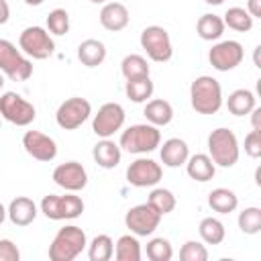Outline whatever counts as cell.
<instances>
[{"mask_svg": "<svg viewBox=\"0 0 261 261\" xmlns=\"http://www.w3.org/2000/svg\"><path fill=\"white\" fill-rule=\"evenodd\" d=\"M120 71L126 80H139V77H147L149 75V63L143 55L130 53L122 59L120 63Z\"/></svg>", "mask_w": 261, "mask_h": 261, "instance_id": "obj_29", "label": "cell"}, {"mask_svg": "<svg viewBox=\"0 0 261 261\" xmlns=\"http://www.w3.org/2000/svg\"><path fill=\"white\" fill-rule=\"evenodd\" d=\"M143 114H145V118L149 120V124L165 126V124H169L171 118H173V108H171V104H169L167 100L157 98V100H149V102H147Z\"/></svg>", "mask_w": 261, "mask_h": 261, "instance_id": "obj_23", "label": "cell"}, {"mask_svg": "<svg viewBox=\"0 0 261 261\" xmlns=\"http://www.w3.org/2000/svg\"><path fill=\"white\" fill-rule=\"evenodd\" d=\"M226 108L234 116H245L255 108V94L251 90H245V88L234 90L226 100Z\"/></svg>", "mask_w": 261, "mask_h": 261, "instance_id": "obj_25", "label": "cell"}, {"mask_svg": "<svg viewBox=\"0 0 261 261\" xmlns=\"http://www.w3.org/2000/svg\"><path fill=\"white\" fill-rule=\"evenodd\" d=\"M245 153L253 159L261 157V130H251L245 137Z\"/></svg>", "mask_w": 261, "mask_h": 261, "instance_id": "obj_38", "label": "cell"}, {"mask_svg": "<svg viewBox=\"0 0 261 261\" xmlns=\"http://www.w3.org/2000/svg\"><path fill=\"white\" fill-rule=\"evenodd\" d=\"M6 216L16 226H29L37 218V206H35V202L31 198L18 196V198H14L10 202V206L6 210Z\"/></svg>", "mask_w": 261, "mask_h": 261, "instance_id": "obj_18", "label": "cell"}, {"mask_svg": "<svg viewBox=\"0 0 261 261\" xmlns=\"http://www.w3.org/2000/svg\"><path fill=\"white\" fill-rule=\"evenodd\" d=\"M86 245H88L86 232L75 224H67L59 228L57 234L53 237L49 245V259L51 261H73L86 249Z\"/></svg>", "mask_w": 261, "mask_h": 261, "instance_id": "obj_2", "label": "cell"}, {"mask_svg": "<svg viewBox=\"0 0 261 261\" xmlns=\"http://www.w3.org/2000/svg\"><path fill=\"white\" fill-rule=\"evenodd\" d=\"M100 24L106 31H122L128 24V10L120 2H106L100 10Z\"/></svg>", "mask_w": 261, "mask_h": 261, "instance_id": "obj_17", "label": "cell"}, {"mask_svg": "<svg viewBox=\"0 0 261 261\" xmlns=\"http://www.w3.org/2000/svg\"><path fill=\"white\" fill-rule=\"evenodd\" d=\"M208 206L218 212V214H228V212H234L237 206H239V198L232 190L228 188H216L208 194Z\"/></svg>", "mask_w": 261, "mask_h": 261, "instance_id": "obj_24", "label": "cell"}, {"mask_svg": "<svg viewBox=\"0 0 261 261\" xmlns=\"http://www.w3.org/2000/svg\"><path fill=\"white\" fill-rule=\"evenodd\" d=\"M161 133L155 124H133L120 135V147L128 153H151L159 147Z\"/></svg>", "mask_w": 261, "mask_h": 261, "instance_id": "obj_4", "label": "cell"}, {"mask_svg": "<svg viewBox=\"0 0 261 261\" xmlns=\"http://www.w3.org/2000/svg\"><path fill=\"white\" fill-rule=\"evenodd\" d=\"M159 155H161L163 165H167V167H179V165H184L188 161L190 149H188V143L184 139L173 137V139H167L163 143Z\"/></svg>", "mask_w": 261, "mask_h": 261, "instance_id": "obj_19", "label": "cell"}, {"mask_svg": "<svg viewBox=\"0 0 261 261\" xmlns=\"http://www.w3.org/2000/svg\"><path fill=\"white\" fill-rule=\"evenodd\" d=\"M114 259L116 261H139L141 259V245H139V241L135 237H130V234H122L116 241Z\"/></svg>", "mask_w": 261, "mask_h": 261, "instance_id": "obj_30", "label": "cell"}, {"mask_svg": "<svg viewBox=\"0 0 261 261\" xmlns=\"http://www.w3.org/2000/svg\"><path fill=\"white\" fill-rule=\"evenodd\" d=\"M124 124V108L118 102H106L98 108V114L94 116L92 122V130L102 137V139H110L116 130H120Z\"/></svg>", "mask_w": 261, "mask_h": 261, "instance_id": "obj_12", "label": "cell"}, {"mask_svg": "<svg viewBox=\"0 0 261 261\" xmlns=\"http://www.w3.org/2000/svg\"><path fill=\"white\" fill-rule=\"evenodd\" d=\"M120 145H116L114 141H110V139H102V141H98L96 145H94V151H92V157H94V161L100 165V167H104V169H112V167H116L118 163H120Z\"/></svg>", "mask_w": 261, "mask_h": 261, "instance_id": "obj_20", "label": "cell"}, {"mask_svg": "<svg viewBox=\"0 0 261 261\" xmlns=\"http://www.w3.org/2000/svg\"><path fill=\"white\" fill-rule=\"evenodd\" d=\"M47 29L53 35H65L69 31V14L65 8H55L47 16Z\"/></svg>", "mask_w": 261, "mask_h": 261, "instance_id": "obj_36", "label": "cell"}, {"mask_svg": "<svg viewBox=\"0 0 261 261\" xmlns=\"http://www.w3.org/2000/svg\"><path fill=\"white\" fill-rule=\"evenodd\" d=\"M243 57H245V49H243V45L239 41H220L208 53L210 65L214 69H218V71L234 69L237 65H241Z\"/></svg>", "mask_w": 261, "mask_h": 261, "instance_id": "obj_13", "label": "cell"}, {"mask_svg": "<svg viewBox=\"0 0 261 261\" xmlns=\"http://www.w3.org/2000/svg\"><path fill=\"white\" fill-rule=\"evenodd\" d=\"M114 255V243L108 234H98L88 245V257L90 261H108Z\"/></svg>", "mask_w": 261, "mask_h": 261, "instance_id": "obj_31", "label": "cell"}, {"mask_svg": "<svg viewBox=\"0 0 261 261\" xmlns=\"http://www.w3.org/2000/svg\"><path fill=\"white\" fill-rule=\"evenodd\" d=\"M2 86H4V77H2V73H0V90H2Z\"/></svg>", "mask_w": 261, "mask_h": 261, "instance_id": "obj_47", "label": "cell"}, {"mask_svg": "<svg viewBox=\"0 0 261 261\" xmlns=\"http://www.w3.org/2000/svg\"><path fill=\"white\" fill-rule=\"evenodd\" d=\"M163 177V169L157 161L141 157L137 161H133L126 169V181L135 188H151L157 186Z\"/></svg>", "mask_w": 261, "mask_h": 261, "instance_id": "obj_14", "label": "cell"}, {"mask_svg": "<svg viewBox=\"0 0 261 261\" xmlns=\"http://www.w3.org/2000/svg\"><path fill=\"white\" fill-rule=\"evenodd\" d=\"M8 16H10V6L6 0H0V24H4L8 20Z\"/></svg>", "mask_w": 261, "mask_h": 261, "instance_id": "obj_42", "label": "cell"}, {"mask_svg": "<svg viewBox=\"0 0 261 261\" xmlns=\"http://www.w3.org/2000/svg\"><path fill=\"white\" fill-rule=\"evenodd\" d=\"M161 222V214L151 206V204H139L133 206L126 216H124V224L130 232H135L137 237H149L155 232V228Z\"/></svg>", "mask_w": 261, "mask_h": 261, "instance_id": "obj_11", "label": "cell"}, {"mask_svg": "<svg viewBox=\"0 0 261 261\" xmlns=\"http://www.w3.org/2000/svg\"><path fill=\"white\" fill-rule=\"evenodd\" d=\"M18 47L33 59H47L55 51V43L43 27H27L18 37Z\"/></svg>", "mask_w": 261, "mask_h": 261, "instance_id": "obj_8", "label": "cell"}, {"mask_svg": "<svg viewBox=\"0 0 261 261\" xmlns=\"http://www.w3.org/2000/svg\"><path fill=\"white\" fill-rule=\"evenodd\" d=\"M179 259L181 261H206L208 259V251L202 243L198 241H188L184 243V247L179 249Z\"/></svg>", "mask_w": 261, "mask_h": 261, "instance_id": "obj_37", "label": "cell"}, {"mask_svg": "<svg viewBox=\"0 0 261 261\" xmlns=\"http://www.w3.org/2000/svg\"><path fill=\"white\" fill-rule=\"evenodd\" d=\"M239 228L245 234H257L261 230V208L249 206L239 214Z\"/></svg>", "mask_w": 261, "mask_h": 261, "instance_id": "obj_34", "label": "cell"}, {"mask_svg": "<svg viewBox=\"0 0 261 261\" xmlns=\"http://www.w3.org/2000/svg\"><path fill=\"white\" fill-rule=\"evenodd\" d=\"M4 218H6V208H4L2 204H0V224L4 222Z\"/></svg>", "mask_w": 261, "mask_h": 261, "instance_id": "obj_44", "label": "cell"}, {"mask_svg": "<svg viewBox=\"0 0 261 261\" xmlns=\"http://www.w3.org/2000/svg\"><path fill=\"white\" fill-rule=\"evenodd\" d=\"M208 153L214 165L220 167H232L239 161V141L237 135L230 128H214L208 137Z\"/></svg>", "mask_w": 261, "mask_h": 261, "instance_id": "obj_3", "label": "cell"}, {"mask_svg": "<svg viewBox=\"0 0 261 261\" xmlns=\"http://www.w3.org/2000/svg\"><path fill=\"white\" fill-rule=\"evenodd\" d=\"M147 257L151 261H169L173 257V249H171V243L163 237H157V239H151L147 243Z\"/></svg>", "mask_w": 261, "mask_h": 261, "instance_id": "obj_35", "label": "cell"}, {"mask_svg": "<svg viewBox=\"0 0 261 261\" xmlns=\"http://www.w3.org/2000/svg\"><path fill=\"white\" fill-rule=\"evenodd\" d=\"M190 102L198 114H216L222 106V88L212 75H200L190 86Z\"/></svg>", "mask_w": 261, "mask_h": 261, "instance_id": "obj_1", "label": "cell"}, {"mask_svg": "<svg viewBox=\"0 0 261 261\" xmlns=\"http://www.w3.org/2000/svg\"><path fill=\"white\" fill-rule=\"evenodd\" d=\"M206 4H212V6H218V4H222L224 0H204Z\"/></svg>", "mask_w": 261, "mask_h": 261, "instance_id": "obj_45", "label": "cell"}, {"mask_svg": "<svg viewBox=\"0 0 261 261\" xmlns=\"http://www.w3.org/2000/svg\"><path fill=\"white\" fill-rule=\"evenodd\" d=\"M90 2H94V4H104L106 0H90Z\"/></svg>", "mask_w": 261, "mask_h": 261, "instance_id": "obj_46", "label": "cell"}, {"mask_svg": "<svg viewBox=\"0 0 261 261\" xmlns=\"http://www.w3.org/2000/svg\"><path fill=\"white\" fill-rule=\"evenodd\" d=\"M141 47L145 49L149 59L157 61V63H165L173 55L169 33L163 27H157V24H151V27L143 29V33H141Z\"/></svg>", "mask_w": 261, "mask_h": 261, "instance_id": "obj_7", "label": "cell"}, {"mask_svg": "<svg viewBox=\"0 0 261 261\" xmlns=\"http://www.w3.org/2000/svg\"><path fill=\"white\" fill-rule=\"evenodd\" d=\"M77 59L86 67H98L106 59V47L98 39H86L77 47Z\"/></svg>", "mask_w": 261, "mask_h": 261, "instance_id": "obj_22", "label": "cell"}, {"mask_svg": "<svg viewBox=\"0 0 261 261\" xmlns=\"http://www.w3.org/2000/svg\"><path fill=\"white\" fill-rule=\"evenodd\" d=\"M41 212L49 220H71L84 212V202L75 194H65V196L49 194L41 200Z\"/></svg>", "mask_w": 261, "mask_h": 261, "instance_id": "obj_5", "label": "cell"}, {"mask_svg": "<svg viewBox=\"0 0 261 261\" xmlns=\"http://www.w3.org/2000/svg\"><path fill=\"white\" fill-rule=\"evenodd\" d=\"M186 171L192 179L196 181H208L214 177L216 173V165L214 161L210 159V155H204V153H196L192 157H188L186 161Z\"/></svg>", "mask_w": 261, "mask_h": 261, "instance_id": "obj_21", "label": "cell"}, {"mask_svg": "<svg viewBox=\"0 0 261 261\" xmlns=\"http://www.w3.org/2000/svg\"><path fill=\"white\" fill-rule=\"evenodd\" d=\"M53 181L67 192H80L88 186V173L82 163L67 161L53 169Z\"/></svg>", "mask_w": 261, "mask_h": 261, "instance_id": "obj_15", "label": "cell"}, {"mask_svg": "<svg viewBox=\"0 0 261 261\" xmlns=\"http://www.w3.org/2000/svg\"><path fill=\"white\" fill-rule=\"evenodd\" d=\"M0 71L14 82H24L33 75V63L6 39H0Z\"/></svg>", "mask_w": 261, "mask_h": 261, "instance_id": "obj_6", "label": "cell"}, {"mask_svg": "<svg viewBox=\"0 0 261 261\" xmlns=\"http://www.w3.org/2000/svg\"><path fill=\"white\" fill-rule=\"evenodd\" d=\"M196 31L200 35V39L204 41H216L222 37L224 33V22L220 16L216 14H202L198 18V24H196Z\"/></svg>", "mask_w": 261, "mask_h": 261, "instance_id": "obj_26", "label": "cell"}, {"mask_svg": "<svg viewBox=\"0 0 261 261\" xmlns=\"http://www.w3.org/2000/svg\"><path fill=\"white\" fill-rule=\"evenodd\" d=\"M147 204H151L163 216V214H169L175 208V196L165 188H155V190H151V194L147 198Z\"/></svg>", "mask_w": 261, "mask_h": 261, "instance_id": "obj_33", "label": "cell"}, {"mask_svg": "<svg viewBox=\"0 0 261 261\" xmlns=\"http://www.w3.org/2000/svg\"><path fill=\"white\" fill-rule=\"evenodd\" d=\"M24 2H27L29 6H41V4L45 2V0H24Z\"/></svg>", "mask_w": 261, "mask_h": 261, "instance_id": "obj_43", "label": "cell"}, {"mask_svg": "<svg viewBox=\"0 0 261 261\" xmlns=\"http://www.w3.org/2000/svg\"><path fill=\"white\" fill-rule=\"evenodd\" d=\"M0 116L16 126H27L35 120L37 112L31 102H27L16 92H6L0 96Z\"/></svg>", "mask_w": 261, "mask_h": 261, "instance_id": "obj_9", "label": "cell"}, {"mask_svg": "<svg viewBox=\"0 0 261 261\" xmlns=\"http://www.w3.org/2000/svg\"><path fill=\"white\" fill-rule=\"evenodd\" d=\"M153 82L151 77H139V80H126L124 92L133 102H147L153 96Z\"/></svg>", "mask_w": 261, "mask_h": 261, "instance_id": "obj_32", "label": "cell"}, {"mask_svg": "<svg viewBox=\"0 0 261 261\" xmlns=\"http://www.w3.org/2000/svg\"><path fill=\"white\" fill-rule=\"evenodd\" d=\"M198 232H200V237L206 245H220L224 241V234H226L224 224L218 218H212V216L202 218V222L198 226Z\"/></svg>", "mask_w": 261, "mask_h": 261, "instance_id": "obj_28", "label": "cell"}, {"mask_svg": "<svg viewBox=\"0 0 261 261\" xmlns=\"http://www.w3.org/2000/svg\"><path fill=\"white\" fill-rule=\"evenodd\" d=\"M224 27L237 31V33H247L253 29V16L247 12V8H241V6H232L224 12V18H222Z\"/></svg>", "mask_w": 261, "mask_h": 261, "instance_id": "obj_27", "label": "cell"}, {"mask_svg": "<svg viewBox=\"0 0 261 261\" xmlns=\"http://www.w3.org/2000/svg\"><path fill=\"white\" fill-rule=\"evenodd\" d=\"M247 12L253 18H261V0H247Z\"/></svg>", "mask_w": 261, "mask_h": 261, "instance_id": "obj_40", "label": "cell"}, {"mask_svg": "<svg viewBox=\"0 0 261 261\" xmlns=\"http://www.w3.org/2000/svg\"><path fill=\"white\" fill-rule=\"evenodd\" d=\"M20 251L10 239H0V261H18Z\"/></svg>", "mask_w": 261, "mask_h": 261, "instance_id": "obj_39", "label": "cell"}, {"mask_svg": "<svg viewBox=\"0 0 261 261\" xmlns=\"http://www.w3.org/2000/svg\"><path fill=\"white\" fill-rule=\"evenodd\" d=\"M251 124H253V130H261V108H253L251 112Z\"/></svg>", "mask_w": 261, "mask_h": 261, "instance_id": "obj_41", "label": "cell"}, {"mask_svg": "<svg viewBox=\"0 0 261 261\" xmlns=\"http://www.w3.org/2000/svg\"><path fill=\"white\" fill-rule=\"evenodd\" d=\"M90 114H92V104L86 98L73 96V98H67L65 102H61V106L55 112V120L61 128L73 130V128L82 126Z\"/></svg>", "mask_w": 261, "mask_h": 261, "instance_id": "obj_10", "label": "cell"}, {"mask_svg": "<svg viewBox=\"0 0 261 261\" xmlns=\"http://www.w3.org/2000/svg\"><path fill=\"white\" fill-rule=\"evenodd\" d=\"M22 147L37 161H53L57 157L55 141L49 135L39 133V130H27L22 137Z\"/></svg>", "mask_w": 261, "mask_h": 261, "instance_id": "obj_16", "label": "cell"}]
</instances>
